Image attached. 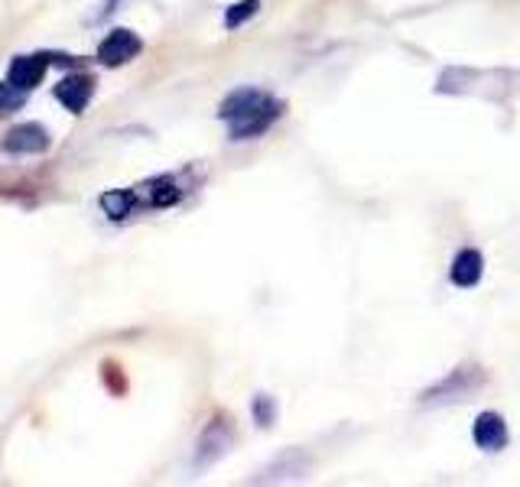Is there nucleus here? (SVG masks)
Instances as JSON below:
<instances>
[{"label": "nucleus", "mask_w": 520, "mask_h": 487, "mask_svg": "<svg viewBox=\"0 0 520 487\" xmlns=\"http://www.w3.org/2000/svg\"><path fill=\"white\" fill-rule=\"evenodd\" d=\"M283 104L260 88H238L221 101L218 117L231 127V140H254L280 121Z\"/></svg>", "instance_id": "f257e3e1"}, {"label": "nucleus", "mask_w": 520, "mask_h": 487, "mask_svg": "<svg viewBox=\"0 0 520 487\" xmlns=\"http://www.w3.org/2000/svg\"><path fill=\"white\" fill-rule=\"evenodd\" d=\"M52 95H56V101L69 114H85L91 98H95V75H88L82 69H72L65 78H59L56 88H52Z\"/></svg>", "instance_id": "f03ea898"}, {"label": "nucleus", "mask_w": 520, "mask_h": 487, "mask_svg": "<svg viewBox=\"0 0 520 487\" xmlns=\"http://www.w3.org/2000/svg\"><path fill=\"white\" fill-rule=\"evenodd\" d=\"M143 52V39L134 33V30H124V26H117L108 36L101 39L98 46V62L104 69H121L130 59H137Z\"/></svg>", "instance_id": "7ed1b4c3"}, {"label": "nucleus", "mask_w": 520, "mask_h": 487, "mask_svg": "<svg viewBox=\"0 0 520 487\" xmlns=\"http://www.w3.org/2000/svg\"><path fill=\"white\" fill-rule=\"evenodd\" d=\"M49 147H52L49 130L36 121H23L17 127H10L4 137V153H10V156H39Z\"/></svg>", "instance_id": "20e7f679"}, {"label": "nucleus", "mask_w": 520, "mask_h": 487, "mask_svg": "<svg viewBox=\"0 0 520 487\" xmlns=\"http://www.w3.org/2000/svg\"><path fill=\"white\" fill-rule=\"evenodd\" d=\"M46 69H49V62H46L43 52H33V56H17L7 69V82L17 91H23V95H30V91H36L39 85H43Z\"/></svg>", "instance_id": "39448f33"}, {"label": "nucleus", "mask_w": 520, "mask_h": 487, "mask_svg": "<svg viewBox=\"0 0 520 487\" xmlns=\"http://www.w3.org/2000/svg\"><path fill=\"white\" fill-rule=\"evenodd\" d=\"M485 384V374H481V367H459V371H452L449 380H442L439 387H433L426 393V403H439V400H462L465 393H472L475 387Z\"/></svg>", "instance_id": "423d86ee"}, {"label": "nucleus", "mask_w": 520, "mask_h": 487, "mask_svg": "<svg viewBox=\"0 0 520 487\" xmlns=\"http://www.w3.org/2000/svg\"><path fill=\"white\" fill-rule=\"evenodd\" d=\"M134 192H137L140 208H169V205H176L182 199V189L176 186V179H169V176L143 182V186H137Z\"/></svg>", "instance_id": "0eeeda50"}, {"label": "nucleus", "mask_w": 520, "mask_h": 487, "mask_svg": "<svg viewBox=\"0 0 520 487\" xmlns=\"http://www.w3.org/2000/svg\"><path fill=\"white\" fill-rule=\"evenodd\" d=\"M472 436H475L478 449H485V452H501L504 445H507V426H504V419H501L498 413H481V416L475 419Z\"/></svg>", "instance_id": "6e6552de"}, {"label": "nucleus", "mask_w": 520, "mask_h": 487, "mask_svg": "<svg viewBox=\"0 0 520 487\" xmlns=\"http://www.w3.org/2000/svg\"><path fill=\"white\" fill-rule=\"evenodd\" d=\"M481 273H485V257H481V250H475V247L459 250L455 260H452V267H449L452 283L462 286V289L475 286L481 280Z\"/></svg>", "instance_id": "1a4fd4ad"}, {"label": "nucleus", "mask_w": 520, "mask_h": 487, "mask_svg": "<svg viewBox=\"0 0 520 487\" xmlns=\"http://www.w3.org/2000/svg\"><path fill=\"white\" fill-rule=\"evenodd\" d=\"M228 442H231V429H228V423H225V419H215V423L205 429V436H202V442H199V465H212V462H218V458L225 455Z\"/></svg>", "instance_id": "9d476101"}, {"label": "nucleus", "mask_w": 520, "mask_h": 487, "mask_svg": "<svg viewBox=\"0 0 520 487\" xmlns=\"http://www.w3.org/2000/svg\"><path fill=\"white\" fill-rule=\"evenodd\" d=\"M101 208L111 221H124L127 215L137 212V192L134 189H111L101 195Z\"/></svg>", "instance_id": "9b49d317"}, {"label": "nucleus", "mask_w": 520, "mask_h": 487, "mask_svg": "<svg viewBox=\"0 0 520 487\" xmlns=\"http://www.w3.org/2000/svg\"><path fill=\"white\" fill-rule=\"evenodd\" d=\"M260 10V0H238V4H231L225 10V26L228 30H238L241 23H247Z\"/></svg>", "instance_id": "f8f14e48"}, {"label": "nucleus", "mask_w": 520, "mask_h": 487, "mask_svg": "<svg viewBox=\"0 0 520 487\" xmlns=\"http://www.w3.org/2000/svg\"><path fill=\"white\" fill-rule=\"evenodd\" d=\"M254 419H257V426H273V419H277V403H273V397L260 393L254 400Z\"/></svg>", "instance_id": "ddd939ff"}, {"label": "nucleus", "mask_w": 520, "mask_h": 487, "mask_svg": "<svg viewBox=\"0 0 520 487\" xmlns=\"http://www.w3.org/2000/svg\"><path fill=\"white\" fill-rule=\"evenodd\" d=\"M23 91H17L10 82H0V114H13L23 104Z\"/></svg>", "instance_id": "4468645a"}, {"label": "nucleus", "mask_w": 520, "mask_h": 487, "mask_svg": "<svg viewBox=\"0 0 520 487\" xmlns=\"http://www.w3.org/2000/svg\"><path fill=\"white\" fill-rule=\"evenodd\" d=\"M49 65H62V69H78V59L69 52H43Z\"/></svg>", "instance_id": "2eb2a0df"}, {"label": "nucleus", "mask_w": 520, "mask_h": 487, "mask_svg": "<svg viewBox=\"0 0 520 487\" xmlns=\"http://www.w3.org/2000/svg\"><path fill=\"white\" fill-rule=\"evenodd\" d=\"M117 7H121V0H108V7L101 10V17H108V13H114Z\"/></svg>", "instance_id": "dca6fc26"}]
</instances>
